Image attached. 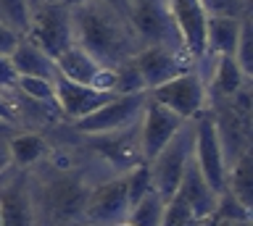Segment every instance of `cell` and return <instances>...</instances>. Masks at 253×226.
I'll list each match as a JSON object with an SVG mask.
<instances>
[{"mask_svg":"<svg viewBox=\"0 0 253 226\" xmlns=\"http://www.w3.org/2000/svg\"><path fill=\"white\" fill-rule=\"evenodd\" d=\"M0 221L3 226H40L29 168H11L0 179Z\"/></svg>","mask_w":253,"mask_h":226,"instance_id":"52a82bcc","label":"cell"},{"mask_svg":"<svg viewBox=\"0 0 253 226\" xmlns=\"http://www.w3.org/2000/svg\"><path fill=\"white\" fill-rule=\"evenodd\" d=\"M227 190L232 192L245 208H253V161H251V150L240 153L227 166Z\"/></svg>","mask_w":253,"mask_h":226,"instance_id":"ffe728a7","label":"cell"},{"mask_svg":"<svg viewBox=\"0 0 253 226\" xmlns=\"http://www.w3.org/2000/svg\"><path fill=\"white\" fill-rule=\"evenodd\" d=\"M45 3H55V0H27L29 11H35V8H40V5H45Z\"/></svg>","mask_w":253,"mask_h":226,"instance_id":"e575fe53","label":"cell"},{"mask_svg":"<svg viewBox=\"0 0 253 226\" xmlns=\"http://www.w3.org/2000/svg\"><path fill=\"white\" fill-rule=\"evenodd\" d=\"M16 90L24 92L27 97L42 100V103H55L53 79H42V76H19V79H16Z\"/></svg>","mask_w":253,"mask_h":226,"instance_id":"4316f807","label":"cell"},{"mask_svg":"<svg viewBox=\"0 0 253 226\" xmlns=\"http://www.w3.org/2000/svg\"><path fill=\"white\" fill-rule=\"evenodd\" d=\"M148 103V92H132V95H116L92 113L82 119L71 121L69 129L79 137H95V134H111V131H122L126 127L140 121L142 108Z\"/></svg>","mask_w":253,"mask_h":226,"instance_id":"277c9868","label":"cell"},{"mask_svg":"<svg viewBox=\"0 0 253 226\" xmlns=\"http://www.w3.org/2000/svg\"><path fill=\"white\" fill-rule=\"evenodd\" d=\"M0 121H5V124H11V127L19 129V124H16V113H13L11 103H8V97H5V90H0Z\"/></svg>","mask_w":253,"mask_h":226,"instance_id":"1f68e13d","label":"cell"},{"mask_svg":"<svg viewBox=\"0 0 253 226\" xmlns=\"http://www.w3.org/2000/svg\"><path fill=\"white\" fill-rule=\"evenodd\" d=\"M126 210H129V197H126V171H124V174H114L92 187L82 224L111 226L126 218Z\"/></svg>","mask_w":253,"mask_h":226,"instance_id":"9c48e42d","label":"cell"},{"mask_svg":"<svg viewBox=\"0 0 253 226\" xmlns=\"http://www.w3.org/2000/svg\"><path fill=\"white\" fill-rule=\"evenodd\" d=\"M126 19L132 21L142 45H158L179 56H190L177 27L171 0H126Z\"/></svg>","mask_w":253,"mask_h":226,"instance_id":"7a4b0ae2","label":"cell"},{"mask_svg":"<svg viewBox=\"0 0 253 226\" xmlns=\"http://www.w3.org/2000/svg\"><path fill=\"white\" fill-rule=\"evenodd\" d=\"M164 197L156 190H150L142 200H137L134 205L126 210V221L132 226H161L164 216Z\"/></svg>","mask_w":253,"mask_h":226,"instance_id":"44dd1931","label":"cell"},{"mask_svg":"<svg viewBox=\"0 0 253 226\" xmlns=\"http://www.w3.org/2000/svg\"><path fill=\"white\" fill-rule=\"evenodd\" d=\"M251 79L240 71V66H237V61L232 56H216L213 61V71L209 76V92L219 97H232L235 92H240L243 87H248Z\"/></svg>","mask_w":253,"mask_h":226,"instance_id":"ac0fdd59","label":"cell"},{"mask_svg":"<svg viewBox=\"0 0 253 226\" xmlns=\"http://www.w3.org/2000/svg\"><path fill=\"white\" fill-rule=\"evenodd\" d=\"M24 40L37 45L50 58H58L63 50L74 45V24H71V8L63 3H45L32 11L29 27L24 32Z\"/></svg>","mask_w":253,"mask_h":226,"instance_id":"5b68a950","label":"cell"},{"mask_svg":"<svg viewBox=\"0 0 253 226\" xmlns=\"http://www.w3.org/2000/svg\"><path fill=\"white\" fill-rule=\"evenodd\" d=\"M71 24H74V45H79L103 68L126 64L142 48L132 21L103 0H87L71 8Z\"/></svg>","mask_w":253,"mask_h":226,"instance_id":"6da1fadb","label":"cell"},{"mask_svg":"<svg viewBox=\"0 0 253 226\" xmlns=\"http://www.w3.org/2000/svg\"><path fill=\"white\" fill-rule=\"evenodd\" d=\"M253 221H219L216 218V226H251Z\"/></svg>","mask_w":253,"mask_h":226,"instance_id":"836d02e7","label":"cell"},{"mask_svg":"<svg viewBox=\"0 0 253 226\" xmlns=\"http://www.w3.org/2000/svg\"><path fill=\"white\" fill-rule=\"evenodd\" d=\"M53 92H55V105H58V111H61L63 124L82 119V116L92 113L95 108H100L103 103H108L111 97H116V92L95 90L92 84L71 82L61 74L53 79Z\"/></svg>","mask_w":253,"mask_h":226,"instance_id":"7c38bea8","label":"cell"},{"mask_svg":"<svg viewBox=\"0 0 253 226\" xmlns=\"http://www.w3.org/2000/svg\"><path fill=\"white\" fill-rule=\"evenodd\" d=\"M69 226H82V224H69Z\"/></svg>","mask_w":253,"mask_h":226,"instance_id":"f35d334b","label":"cell"},{"mask_svg":"<svg viewBox=\"0 0 253 226\" xmlns=\"http://www.w3.org/2000/svg\"><path fill=\"white\" fill-rule=\"evenodd\" d=\"M174 194H179V197L187 202L195 218L211 216L213 208H216V192H213L211 187H209V182L203 179V174H201V168H198L195 158L187 161L185 174H182L179 187H177V192H174Z\"/></svg>","mask_w":253,"mask_h":226,"instance_id":"5bb4252c","label":"cell"},{"mask_svg":"<svg viewBox=\"0 0 253 226\" xmlns=\"http://www.w3.org/2000/svg\"><path fill=\"white\" fill-rule=\"evenodd\" d=\"M11 64L19 76H42V79H55L58 68H55V58H50L45 50H40L37 45H32L29 40H19V45L13 48Z\"/></svg>","mask_w":253,"mask_h":226,"instance_id":"2e32d148","label":"cell"},{"mask_svg":"<svg viewBox=\"0 0 253 226\" xmlns=\"http://www.w3.org/2000/svg\"><path fill=\"white\" fill-rule=\"evenodd\" d=\"M193 158L201 168L203 179L209 182L213 192H224L227 190V158H224V147H221L216 121H213L211 111H201L193 119Z\"/></svg>","mask_w":253,"mask_h":226,"instance_id":"8992f818","label":"cell"},{"mask_svg":"<svg viewBox=\"0 0 253 226\" xmlns=\"http://www.w3.org/2000/svg\"><path fill=\"white\" fill-rule=\"evenodd\" d=\"M29 16H32V11H29L27 0H0V21L16 29L21 37L29 27Z\"/></svg>","mask_w":253,"mask_h":226,"instance_id":"d4e9b609","label":"cell"},{"mask_svg":"<svg viewBox=\"0 0 253 226\" xmlns=\"http://www.w3.org/2000/svg\"><path fill=\"white\" fill-rule=\"evenodd\" d=\"M206 16H245L248 0H201Z\"/></svg>","mask_w":253,"mask_h":226,"instance_id":"83f0119b","label":"cell"},{"mask_svg":"<svg viewBox=\"0 0 253 226\" xmlns=\"http://www.w3.org/2000/svg\"><path fill=\"white\" fill-rule=\"evenodd\" d=\"M148 95L156 103H161L177 116H182L185 121L195 119L209 105V87H206V79L198 74V68H190V71L148 90Z\"/></svg>","mask_w":253,"mask_h":226,"instance_id":"ba28073f","label":"cell"},{"mask_svg":"<svg viewBox=\"0 0 253 226\" xmlns=\"http://www.w3.org/2000/svg\"><path fill=\"white\" fill-rule=\"evenodd\" d=\"M111 226H132V224L126 221V218H122V221H116V224H111Z\"/></svg>","mask_w":253,"mask_h":226,"instance_id":"74e56055","label":"cell"},{"mask_svg":"<svg viewBox=\"0 0 253 226\" xmlns=\"http://www.w3.org/2000/svg\"><path fill=\"white\" fill-rule=\"evenodd\" d=\"M153 190V182H150V166L148 161H140L137 166H132L126 171V197H129V208L137 200H142L145 194Z\"/></svg>","mask_w":253,"mask_h":226,"instance_id":"603a6c76","label":"cell"},{"mask_svg":"<svg viewBox=\"0 0 253 226\" xmlns=\"http://www.w3.org/2000/svg\"><path fill=\"white\" fill-rule=\"evenodd\" d=\"M182 124H185L182 116H177L161 103H156V100L148 95V103H145L142 116H140V155H142V161L153 158V155L179 131Z\"/></svg>","mask_w":253,"mask_h":226,"instance_id":"8fae6325","label":"cell"},{"mask_svg":"<svg viewBox=\"0 0 253 226\" xmlns=\"http://www.w3.org/2000/svg\"><path fill=\"white\" fill-rule=\"evenodd\" d=\"M11 131H16V127L0 121V179H3L8 171L13 168V163H11V147H8V134H11Z\"/></svg>","mask_w":253,"mask_h":226,"instance_id":"f1b7e54d","label":"cell"},{"mask_svg":"<svg viewBox=\"0 0 253 226\" xmlns=\"http://www.w3.org/2000/svg\"><path fill=\"white\" fill-rule=\"evenodd\" d=\"M8 147H11V163L13 168H35L40 161L47 158L50 142L42 131L16 129L8 134Z\"/></svg>","mask_w":253,"mask_h":226,"instance_id":"9a60e30c","label":"cell"},{"mask_svg":"<svg viewBox=\"0 0 253 226\" xmlns=\"http://www.w3.org/2000/svg\"><path fill=\"white\" fill-rule=\"evenodd\" d=\"M0 226H3V221H0Z\"/></svg>","mask_w":253,"mask_h":226,"instance_id":"ab89813d","label":"cell"},{"mask_svg":"<svg viewBox=\"0 0 253 226\" xmlns=\"http://www.w3.org/2000/svg\"><path fill=\"white\" fill-rule=\"evenodd\" d=\"M203 224V218H193V221H187L185 226H201Z\"/></svg>","mask_w":253,"mask_h":226,"instance_id":"8d00e7d4","label":"cell"},{"mask_svg":"<svg viewBox=\"0 0 253 226\" xmlns=\"http://www.w3.org/2000/svg\"><path fill=\"white\" fill-rule=\"evenodd\" d=\"M213 216H216L219 221H253V208H245L232 192L224 190V192L216 194Z\"/></svg>","mask_w":253,"mask_h":226,"instance_id":"7402d4cb","label":"cell"},{"mask_svg":"<svg viewBox=\"0 0 253 226\" xmlns=\"http://www.w3.org/2000/svg\"><path fill=\"white\" fill-rule=\"evenodd\" d=\"M232 58L237 61L240 71L248 76H253V32H251V16L245 13L243 16V24H240V37H237V45H235V53Z\"/></svg>","mask_w":253,"mask_h":226,"instance_id":"cb8c5ba5","label":"cell"},{"mask_svg":"<svg viewBox=\"0 0 253 226\" xmlns=\"http://www.w3.org/2000/svg\"><path fill=\"white\" fill-rule=\"evenodd\" d=\"M114 74H116V84H114V92H116V95L148 92V90H145V82H142V76H140V71H137V68H134V64H132V58L126 61V64L116 66Z\"/></svg>","mask_w":253,"mask_h":226,"instance_id":"484cf974","label":"cell"},{"mask_svg":"<svg viewBox=\"0 0 253 226\" xmlns=\"http://www.w3.org/2000/svg\"><path fill=\"white\" fill-rule=\"evenodd\" d=\"M55 68H58L61 76H66L71 82L79 84H92V79L100 71V64L95 58H90L87 53L79 48V45H71L69 50H63L58 58H55Z\"/></svg>","mask_w":253,"mask_h":226,"instance_id":"d6986e66","label":"cell"},{"mask_svg":"<svg viewBox=\"0 0 253 226\" xmlns=\"http://www.w3.org/2000/svg\"><path fill=\"white\" fill-rule=\"evenodd\" d=\"M103 3H108V5H114L116 11H122L124 16H126V0H103Z\"/></svg>","mask_w":253,"mask_h":226,"instance_id":"d6a6232c","label":"cell"},{"mask_svg":"<svg viewBox=\"0 0 253 226\" xmlns=\"http://www.w3.org/2000/svg\"><path fill=\"white\" fill-rule=\"evenodd\" d=\"M193 142H195V134H193V119H190V121L182 124L177 134L148 161L153 190L161 194L164 200H169L171 194L177 192L187 161L193 158Z\"/></svg>","mask_w":253,"mask_h":226,"instance_id":"3957f363","label":"cell"},{"mask_svg":"<svg viewBox=\"0 0 253 226\" xmlns=\"http://www.w3.org/2000/svg\"><path fill=\"white\" fill-rule=\"evenodd\" d=\"M58 3H63V5H66V8H77V5L87 3V0H58Z\"/></svg>","mask_w":253,"mask_h":226,"instance_id":"d590c367","label":"cell"},{"mask_svg":"<svg viewBox=\"0 0 253 226\" xmlns=\"http://www.w3.org/2000/svg\"><path fill=\"white\" fill-rule=\"evenodd\" d=\"M132 64L140 71L142 82H145V90H153L158 84L195 68V61L190 56H179V53L158 48V45H142L132 56Z\"/></svg>","mask_w":253,"mask_h":226,"instance_id":"30bf717a","label":"cell"},{"mask_svg":"<svg viewBox=\"0 0 253 226\" xmlns=\"http://www.w3.org/2000/svg\"><path fill=\"white\" fill-rule=\"evenodd\" d=\"M174 3V16L177 27L182 32L187 53L195 58V64L206 56V11L201 0H171Z\"/></svg>","mask_w":253,"mask_h":226,"instance_id":"4fadbf2b","label":"cell"},{"mask_svg":"<svg viewBox=\"0 0 253 226\" xmlns=\"http://www.w3.org/2000/svg\"><path fill=\"white\" fill-rule=\"evenodd\" d=\"M243 16H209L206 19V56H232L240 37Z\"/></svg>","mask_w":253,"mask_h":226,"instance_id":"e0dca14e","label":"cell"},{"mask_svg":"<svg viewBox=\"0 0 253 226\" xmlns=\"http://www.w3.org/2000/svg\"><path fill=\"white\" fill-rule=\"evenodd\" d=\"M19 40H21V34L0 21V56H11L13 48L19 45Z\"/></svg>","mask_w":253,"mask_h":226,"instance_id":"f546056e","label":"cell"},{"mask_svg":"<svg viewBox=\"0 0 253 226\" xmlns=\"http://www.w3.org/2000/svg\"><path fill=\"white\" fill-rule=\"evenodd\" d=\"M16 79H19V74H16L11 58H8V56H0V90L16 87Z\"/></svg>","mask_w":253,"mask_h":226,"instance_id":"4dcf8cb0","label":"cell"}]
</instances>
